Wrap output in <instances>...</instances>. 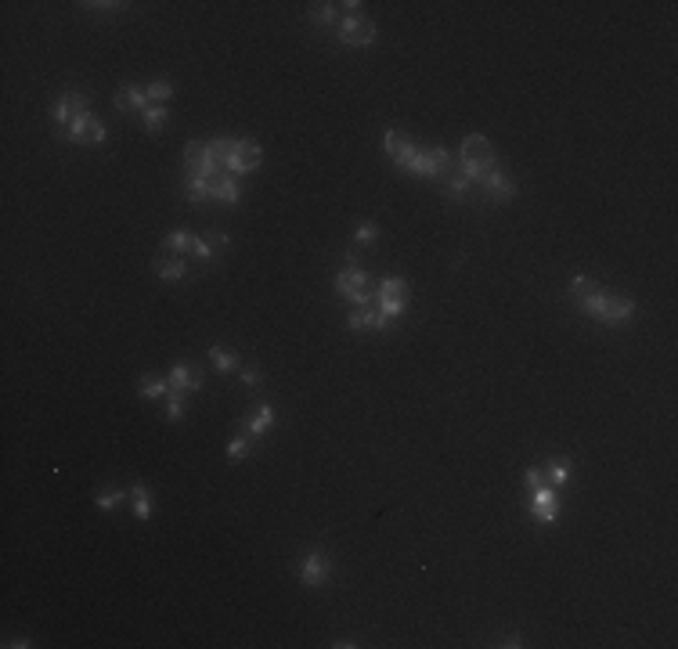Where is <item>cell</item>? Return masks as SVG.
<instances>
[{"label": "cell", "mask_w": 678, "mask_h": 649, "mask_svg": "<svg viewBox=\"0 0 678 649\" xmlns=\"http://www.w3.org/2000/svg\"><path fill=\"white\" fill-rule=\"evenodd\" d=\"M332 559L325 556L321 548H310L299 556V581L307 584V588H321V584H328V577H332Z\"/></svg>", "instance_id": "1"}, {"label": "cell", "mask_w": 678, "mask_h": 649, "mask_svg": "<svg viewBox=\"0 0 678 649\" xmlns=\"http://www.w3.org/2000/svg\"><path fill=\"white\" fill-rule=\"evenodd\" d=\"M336 37L346 47H372L375 43V22L365 19V14H346V19L336 26Z\"/></svg>", "instance_id": "2"}, {"label": "cell", "mask_w": 678, "mask_h": 649, "mask_svg": "<svg viewBox=\"0 0 678 649\" xmlns=\"http://www.w3.org/2000/svg\"><path fill=\"white\" fill-rule=\"evenodd\" d=\"M332 285H336V292L343 299H350L354 307H368V299H375L372 296V281H368L365 271H343V274H336Z\"/></svg>", "instance_id": "3"}, {"label": "cell", "mask_w": 678, "mask_h": 649, "mask_svg": "<svg viewBox=\"0 0 678 649\" xmlns=\"http://www.w3.org/2000/svg\"><path fill=\"white\" fill-rule=\"evenodd\" d=\"M260 159H263V152H260L257 141L253 137H239V145H235V152L228 155L224 170L235 173V177H246V173H253L260 166Z\"/></svg>", "instance_id": "4"}, {"label": "cell", "mask_w": 678, "mask_h": 649, "mask_svg": "<svg viewBox=\"0 0 678 649\" xmlns=\"http://www.w3.org/2000/svg\"><path fill=\"white\" fill-rule=\"evenodd\" d=\"M530 512L538 523H556L559 519V498H556V487H534L530 490Z\"/></svg>", "instance_id": "5"}, {"label": "cell", "mask_w": 678, "mask_h": 649, "mask_svg": "<svg viewBox=\"0 0 678 649\" xmlns=\"http://www.w3.org/2000/svg\"><path fill=\"white\" fill-rule=\"evenodd\" d=\"M632 318H635V303H632V299H628V296H610L606 307H603V314H599V325L617 328V325L632 321Z\"/></svg>", "instance_id": "6"}, {"label": "cell", "mask_w": 678, "mask_h": 649, "mask_svg": "<svg viewBox=\"0 0 678 649\" xmlns=\"http://www.w3.org/2000/svg\"><path fill=\"white\" fill-rule=\"evenodd\" d=\"M166 383H170V393H181L184 397V393H195L202 386V372L192 365H177V368H170Z\"/></svg>", "instance_id": "7"}, {"label": "cell", "mask_w": 678, "mask_h": 649, "mask_svg": "<svg viewBox=\"0 0 678 649\" xmlns=\"http://www.w3.org/2000/svg\"><path fill=\"white\" fill-rule=\"evenodd\" d=\"M415 152H419V145H412L408 137H401L397 130H386V155L393 163H397L401 170H408V163L415 159Z\"/></svg>", "instance_id": "8"}, {"label": "cell", "mask_w": 678, "mask_h": 649, "mask_svg": "<svg viewBox=\"0 0 678 649\" xmlns=\"http://www.w3.org/2000/svg\"><path fill=\"white\" fill-rule=\"evenodd\" d=\"M210 199H217V202H228V206H235L242 199V192H239V181H235V173H217V177H210Z\"/></svg>", "instance_id": "9"}, {"label": "cell", "mask_w": 678, "mask_h": 649, "mask_svg": "<svg viewBox=\"0 0 678 649\" xmlns=\"http://www.w3.org/2000/svg\"><path fill=\"white\" fill-rule=\"evenodd\" d=\"M480 184L487 188V192H491V199H495V202H509V199H516V181H512V177H506V173H501L498 166H495L491 173H487V177H483Z\"/></svg>", "instance_id": "10"}, {"label": "cell", "mask_w": 678, "mask_h": 649, "mask_svg": "<svg viewBox=\"0 0 678 649\" xmlns=\"http://www.w3.org/2000/svg\"><path fill=\"white\" fill-rule=\"evenodd\" d=\"M466 159H495L491 141H487L483 134H469L462 141V148H459V163H466Z\"/></svg>", "instance_id": "11"}, {"label": "cell", "mask_w": 678, "mask_h": 649, "mask_svg": "<svg viewBox=\"0 0 678 649\" xmlns=\"http://www.w3.org/2000/svg\"><path fill=\"white\" fill-rule=\"evenodd\" d=\"M152 101H148V90L145 87H119V94H116V108H123V112H145Z\"/></svg>", "instance_id": "12"}, {"label": "cell", "mask_w": 678, "mask_h": 649, "mask_svg": "<svg viewBox=\"0 0 678 649\" xmlns=\"http://www.w3.org/2000/svg\"><path fill=\"white\" fill-rule=\"evenodd\" d=\"M570 477H574V462H570V458H552V462L545 466V480H548L552 487L570 483Z\"/></svg>", "instance_id": "13"}, {"label": "cell", "mask_w": 678, "mask_h": 649, "mask_svg": "<svg viewBox=\"0 0 678 649\" xmlns=\"http://www.w3.org/2000/svg\"><path fill=\"white\" fill-rule=\"evenodd\" d=\"M210 361H213V368L217 372H235L239 368V354L231 350V346H210Z\"/></svg>", "instance_id": "14"}, {"label": "cell", "mask_w": 678, "mask_h": 649, "mask_svg": "<svg viewBox=\"0 0 678 649\" xmlns=\"http://www.w3.org/2000/svg\"><path fill=\"white\" fill-rule=\"evenodd\" d=\"M271 426H275V408L260 404V408H257V415L246 422V433H249V437H260V433L271 430Z\"/></svg>", "instance_id": "15"}, {"label": "cell", "mask_w": 678, "mask_h": 649, "mask_svg": "<svg viewBox=\"0 0 678 649\" xmlns=\"http://www.w3.org/2000/svg\"><path fill=\"white\" fill-rule=\"evenodd\" d=\"M155 274H159L163 281H181V278L188 274V263H184L181 257H173V260H155Z\"/></svg>", "instance_id": "16"}, {"label": "cell", "mask_w": 678, "mask_h": 649, "mask_svg": "<svg viewBox=\"0 0 678 649\" xmlns=\"http://www.w3.org/2000/svg\"><path fill=\"white\" fill-rule=\"evenodd\" d=\"M375 303H379L375 310H379L386 321H393V318H401V314H404V307H408V296H375Z\"/></svg>", "instance_id": "17"}, {"label": "cell", "mask_w": 678, "mask_h": 649, "mask_svg": "<svg viewBox=\"0 0 678 649\" xmlns=\"http://www.w3.org/2000/svg\"><path fill=\"white\" fill-rule=\"evenodd\" d=\"M130 501H134V516L145 523V519H152V495H148V487L145 483H137L134 490H130Z\"/></svg>", "instance_id": "18"}, {"label": "cell", "mask_w": 678, "mask_h": 649, "mask_svg": "<svg viewBox=\"0 0 678 649\" xmlns=\"http://www.w3.org/2000/svg\"><path fill=\"white\" fill-rule=\"evenodd\" d=\"M346 328H350V332L375 328V310H372V307H354L350 314H346Z\"/></svg>", "instance_id": "19"}, {"label": "cell", "mask_w": 678, "mask_h": 649, "mask_svg": "<svg viewBox=\"0 0 678 649\" xmlns=\"http://www.w3.org/2000/svg\"><path fill=\"white\" fill-rule=\"evenodd\" d=\"M459 170L466 173V177H469L472 184H477V181H483L487 173L495 170V159H466V163H459Z\"/></svg>", "instance_id": "20"}, {"label": "cell", "mask_w": 678, "mask_h": 649, "mask_svg": "<svg viewBox=\"0 0 678 649\" xmlns=\"http://www.w3.org/2000/svg\"><path fill=\"white\" fill-rule=\"evenodd\" d=\"M141 119H145V126H148L152 134H159L163 126L170 123V112H166V105H148L145 112H141Z\"/></svg>", "instance_id": "21"}, {"label": "cell", "mask_w": 678, "mask_h": 649, "mask_svg": "<svg viewBox=\"0 0 678 649\" xmlns=\"http://www.w3.org/2000/svg\"><path fill=\"white\" fill-rule=\"evenodd\" d=\"M195 242H199V234L184 231V228H177V231H170V234H166V249H177V252H192V249H195Z\"/></svg>", "instance_id": "22"}, {"label": "cell", "mask_w": 678, "mask_h": 649, "mask_svg": "<svg viewBox=\"0 0 678 649\" xmlns=\"http://www.w3.org/2000/svg\"><path fill=\"white\" fill-rule=\"evenodd\" d=\"M170 393V383L159 375H145L141 379V397H166Z\"/></svg>", "instance_id": "23"}, {"label": "cell", "mask_w": 678, "mask_h": 649, "mask_svg": "<svg viewBox=\"0 0 678 649\" xmlns=\"http://www.w3.org/2000/svg\"><path fill=\"white\" fill-rule=\"evenodd\" d=\"M249 451H253V437H249V433H239V437H235L231 444H228V458H231V462H242Z\"/></svg>", "instance_id": "24"}, {"label": "cell", "mask_w": 678, "mask_h": 649, "mask_svg": "<svg viewBox=\"0 0 678 649\" xmlns=\"http://www.w3.org/2000/svg\"><path fill=\"white\" fill-rule=\"evenodd\" d=\"M469 188H472V181L466 177L462 170H455L451 177H448V195H451V199H466V195H469Z\"/></svg>", "instance_id": "25"}, {"label": "cell", "mask_w": 678, "mask_h": 649, "mask_svg": "<svg viewBox=\"0 0 678 649\" xmlns=\"http://www.w3.org/2000/svg\"><path fill=\"white\" fill-rule=\"evenodd\" d=\"M145 90H148V101H152V105H166V101L173 98V83H170V80H155V83L145 87Z\"/></svg>", "instance_id": "26"}, {"label": "cell", "mask_w": 678, "mask_h": 649, "mask_svg": "<svg viewBox=\"0 0 678 649\" xmlns=\"http://www.w3.org/2000/svg\"><path fill=\"white\" fill-rule=\"evenodd\" d=\"M72 112H76V105H72V90H69V94H61L58 105H54V123L69 126L72 123Z\"/></svg>", "instance_id": "27"}, {"label": "cell", "mask_w": 678, "mask_h": 649, "mask_svg": "<svg viewBox=\"0 0 678 649\" xmlns=\"http://www.w3.org/2000/svg\"><path fill=\"white\" fill-rule=\"evenodd\" d=\"M599 289V285L592 281V278H574L570 281V289H566V292H570V299H574V303H581V299H585V296H592Z\"/></svg>", "instance_id": "28"}, {"label": "cell", "mask_w": 678, "mask_h": 649, "mask_svg": "<svg viewBox=\"0 0 678 649\" xmlns=\"http://www.w3.org/2000/svg\"><path fill=\"white\" fill-rule=\"evenodd\" d=\"M123 498H127V495H123V490L119 487H108V490H101V495L98 498H94V501H98V509H105V512H112V509H119V501Z\"/></svg>", "instance_id": "29"}, {"label": "cell", "mask_w": 678, "mask_h": 649, "mask_svg": "<svg viewBox=\"0 0 678 649\" xmlns=\"http://www.w3.org/2000/svg\"><path fill=\"white\" fill-rule=\"evenodd\" d=\"M379 296H408V281L404 278H383L379 281Z\"/></svg>", "instance_id": "30"}, {"label": "cell", "mask_w": 678, "mask_h": 649, "mask_svg": "<svg viewBox=\"0 0 678 649\" xmlns=\"http://www.w3.org/2000/svg\"><path fill=\"white\" fill-rule=\"evenodd\" d=\"M354 239H357V246H375V242H379V228H375L372 220H365V224L357 228Z\"/></svg>", "instance_id": "31"}, {"label": "cell", "mask_w": 678, "mask_h": 649, "mask_svg": "<svg viewBox=\"0 0 678 649\" xmlns=\"http://www.w3.org/2000/svg\"><path fill=\"white\" fill-rule=\"evenodd\" d=\"M181 415H184L181 393H166V419H170V422H181Z\"/></svg>", "instance_id": "32"}, {"label": "cell", "mask_w": 678, "mask_h": 649, "mask_svg": "<svg viewBox=\"0 0 678 649\" xmlns=\"http://www.w3.org/2000/svg\"><path fill=\"white\" fill-rule=\"evenodd\" d=\"M336 8H339V4H318V11L310 14V22H314V26H328V22H336Z\"/></svg>", "instance_id": "33"}, {"label": "cell", "mask_w": 678, "mask_h": 649, "mask_svg": "<svg viewBox=\"0 0 678 649\" xmlns=\"http://www.w3.org/2000/svg\"><path fill=\"white\" fill-rule=\"evenodd\" d=\"M524 483H527V490L541 487V483H545V469H541V466H530V469L524 472Z\"/></svg>", "instance_id": "34"}, {"label": "cell", "mask_w": 678, "mask_h": 649, "mask_svg": "<svg viewBox=\"0 0 678 649\" xmlns=\"http://www.w3.org/2000/svg\"><path fill=\"white\" fill-rule=\"evenodd\" d=\"M101 141H105V126H101L98 119H94V123L87 126V137H83V145H101Z\"/></svg>", "instance_id": "35"}, {"label": "cell", "mask_w": 678, "mask_h": 649, "mask_svg": "<svg viewBox=\"0 0 678 649\" xmlns=\"http://www.w3.org/2000/svg\"><path fill=\"white\" fill-rule=\"evenodd\" d=\"M192 257H199V260H213V246H210L206 239H199V242H195V249H192Z\"/></svg>", "instance_id": "36"}, {"label": "cell", "mask_w": 678, "mask_h": 649, "mask_svg": "<svg viewBox=\"0 0 678 649\" xmlns=\"http://www.w3.org/2000/svg\"><path fill=\"white\" fill-rule=\"evenodd\" d=\"M206 242L213 246V252H217V249H228V246H231V239H228V234H220V231H210V234H206Z\"/></svg>", "instance_id": "37"}, {"label": "cell", "mask_w": 678, "mask_h": 649, "mask_svg": "<svg viewBox=\"0 0 678 649\" xmlns=\"http://www.w3.org/2000/svg\"><path fill=\"white\" fill-rule=\"evenodd\" d=\"M260 379H263V375H260V368H246V372H242V383H246L249 390H257V386H260Z\"/></svg>", "instance_id": "38"}, {"label": "cell", "mask_w": 678, "mask_h": 649, "mask_svg": "<svg viewBox=\"0 0 678 649\" xmlns=\"http://www.w3.org/2000/svg\"><path fill=\"white\" fill-rule=\"evenodd\" d=\"M80 8H90V11H119L127 4H105V0H90V4H80Z\"/></svg>", "instance_id": "39"}, {"label": "cell", "mask_w": 678, "mask_h": 649, "mask_svg": "<svg viewBox=\"0 0 678 649\" xmlns=\"http://www.w3.org/2000/svg\"><path fill=\"white\" fill-rule=\"evenodd\" d=\"M343 260H346V267H350V271H361V257H357L354 249H350V252H343Z\"/></svg>", "instance_id": "40"}, {"label": "cell", "mask_w": 678, "mask_h": 649, "mask_svg": "<svg viewBox=\"0 0 678 649\" xmlns=\"http://www.w3.org/2000/svg\"><path fill=\"white\" fill-rule=\"evenodd\" d=\"M4 646H8V649H29V646H33V642H26V639H8Z\"/></svg>", "instance_id": "41"}, {"label": "cell", "mask_w": 678, "mask_h": 649, "mask_svg": "<svg viewBox=\"0 0 678 649\" xmlns=\"http://www.w3.org/2000/svg\"><path fill=\"white\" fill-rule=\"evenodd\" d=\"M501 646H512V649H519L524 642H519V635H506V639H501Z\"/></svg>", "instance_id": "42"}, {"label": "cell", "mask_w": 678, "mask_h": 649, "mask_svg": "<svg viewBox=\"0 0 678 649\" xmlns=\"http://www.w3.org/2000/svg\"><path fill=\"white\" fill-rule=\"evenodd\" d=\"M339 8H343L346 14H357V8H361V4H357V0H346V4H339Z\"/></svg>", "instance_id": "43"}]
</instances>
